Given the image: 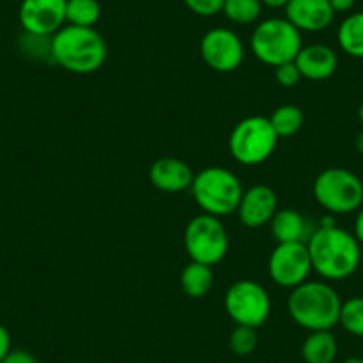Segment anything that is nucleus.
<instances>
[{"label":"nucleus","instance_id":"obj_7","mask_svg":"<svg viewBox=\"0 0 363 363\" xmlns=\"http://www.w3.org/2000/svg\"><path fill=\"white\" fill-rule=\"evenodd\" d=\"M278 135L269 118L250 116L233 127L228 148L233 159L244 166L265 162L277 150Z\"/></svg>","mask_w":363,"mask_h":363},{"label":"nucleus","instance_id":"obj_26","mask_svg":"<svg viewBox=\"0 0 363 363\" xmlns=\"http://www.w3.org/2000/svg\"><path fill=\"white\" fill-rule=\"evenodd\" d=\"M258 337L257 330L250 326H239L237 324L233 328L232 335H230V349L235 352L237 356H247L257 349Z\"/></svg>","mask_w":363,"mask_h":363},{"label":"nucleus","instance_id":"obj_10","mask_svg":"<svg viewBox=\"0 0 363 363\" xmlns=\"http://www.w3.org/2000/svg\"><path fill=\"white\" fill-rule=\"evenodd\" d=\"M269 277L278 287L296 289L308 280L312 269L306 242H281L269 257Z\"/></svg>","mask_w":363,"mask_h":363},{"label":"nucleus","instance_id":"obj_25","mask_svg":"<svg viewBox=\"0 0 363 363\" xmlns=\"http://www.w3.org/2000/svg\"><path fill=\"white\" fill-rule=\"evenodd\" d=\"M20 48L23 54L36 61H52V36H36V34L23 33L20 38Z\"/></svg>","mask_w":363,"mask_h":363},{"label":"nucleus","instance_id":"obj_32","mask_svg":"<svg viewBox=\"0 0 363 363\" xmlns=\"http://www.w3.org/2000/svg\"><path fill=\"white\" fill-rule=\"evenodd\" d=\"M356 212H358V214H356L354 219V232H352V235H354L356 240L363 246V205Z\"/></svg>","mask_w":363,"mask_h":363},{"label":"nucleus","instance_id":"obj_6","mask_svg":"<svg viewBox=\"0 0 363 363\" xmlns=\"http://www.w3.org/2000/svg\"><path fill=\"white\" fill-rule=\"evenodd\" d=\"M313 198L330 214H352L363 205V182L345 167H328L313 182Z\"/></svg>","mask_w":363,"mask_h":363},{"label":"nucleus","instance_id":"obj_11","mask_svg":"<svg viewBox=\"0 0 363 363\" xmlns=\"http://www.w3.org/2000/svg\"><path fill=\"white\" fill-rule=\"evenodd\" d=\"M200 54L208 68L219 73H230L242 65L244 45L233 30L216 27L201 38Z\"/></svg>","mask_w":363,"mask_h":363},{"label":"nucleus","instance_id":"obj_30","mask_svg":"<svg viewBox=\"0 0 363 363\" xmlns=\"http://www.w3.org/2000/svg\"><path fill=\"white\" fill-rule=\"evenodd\" d=\"M9 351H11V335L0 324V362L9 354Z\"/></svg>","mask_w":363,"mask_h":363},{"label":"nucleus","instance_id":"obj_33","mask_svg":"<svg viewBox=\"0 0 363 363\" xmlns=\"http://www.w3.org/2000/svg\"><path fill=\"white\" fill-rule=\"evenodd\" d=\"M262 6H267L271 9H285L291 0H260Z\"/></svg>","mask_w":363,"mask_h":363},{"label":"nucleus","instance_id":"obj_2","mask_svg":"<svg viewBox=\"0 0 363 363\" xmlns=\"http://www.w3.org/2000/svg\"><path fill=\"white\" fill-rule=\"evenodd\" d=\"M107 59V43L95 27L65 26L52 36V61L77 75L99 72Z\"/></svg>","mask_w":363,"mask_h":363},{"label":"nucleus","instance_id":"obj_27","mask_svg":"<svg viewBox=\"0 0 363 363\" xmlns=\"http://www.w3.org/2000/svg\"><path fill=\"white\" fill-rule=\"evenodd\" d=\"M274 79H277V82L280 84L281 87H294L298 86L299 80H301L303 77L301 73H299L296 62L291 61L274 68Z\"/></svg>","mask_w":363,"mask_h":363},{"label":"nucleus","instance_id":"obj_16","mask_svg":"<svg viewBox=\"0 0 363 363\" xmlns=\"http://www.w3.org/2000/svg\"><path fill=\"white\" fill-rule=\"evenodd\" d=\"M294 62L303 79L319 82V80H326L335 75L338 68V55L328 45L313 43L303 47Z\"/></svg>","mask_w":363,"mask_h":363},{"label":"nucleus","instance_id":"obj_24","mask_svg":"<svg viewBox=\"0 0 363 363\" xmlns=\"http://www.w3.org/2000/svg\"><path fill=\"white\" fill-rule=\"evenodd\" d=\"M338 324L347 331L349 335L363 338V298L356 296V298L342 301L340 319Z\"/></svg>","mask_w":363,"mask_h":363},{"label":"nucleus","instance_id":"obj_15","mask_svg":"<svg viewBox=\"0 0 363 363\" xmlns=\"http://www.w3.org/2000/svg\"><path fill=\"white\" fill-rule=\"evenodd\" d=\"M148 178L155 189L162 193H182L191 189L194 173L187 162L174 157H160L150 166Z\"/></svg>","mask_w":363,"mask_h":363},{"label":"nucleus","instance_id":"obj_9","mask_svg":"<svg viewBox=\"0 0 363 363\" xmlns=\"http://www.w3.org/2000/svg\"><path fill=\"white\" fill-rule=\"evenodd\" d=\"M225 308L233 323L257 330L271 315V298L258 281L239 280L226 291Z\"/></svg>","mask_w":363,"mask_h":363},{"label":"nucleus","instance_id":"obj_5","mask_svg":"<svg viewBox=\"0 0 363 363\" xmlns=\"http://www.w3.org/2000/svg\"><path fill=\"white\" fill-rule=\"evenodd\" d=\"M250 45L258 61L277 68L298 57L303 38L287 18H267L255 27Z\"/></svg>","mask_w":363,"mask_h":363},{"label":"nucleus","instance_id":"obj_13","mask_svg":"<svg viewBox=\"0 0 363 363\" xmlns=\"http://www.w3.org/2000/svg\"><path fill=\"white\" fill-rule=\"evenodd\" d=\"M237 212L246 228H264L278 212L277 193L264 184L250 187L244 191Z\"/></svg>","mask_w":363,"mask_h":363},{"label":"nucleus","instance_id":"obj_23","mask_svg":"<svg viewBox=\"0 0 363 363\" xmlns=\"http://www.w3.org/2000/svg\"><path fill=\"white\" fill-rule=\"evenodd\" d=\"M260 0H225L221 13L237 26H251L258 22L262 15Z\"/></svg>","mask_w":363,"mask_h":363},{"label":"nucleus","instance_id":"obj_4","mask_svg":"<svg viewBox=\"0 0 363 363\" xmlns=\"http://www.w3.org/2000/svg\"><path fill=\"white\" fill-rule=\"evenodd\" d=\"M191 193L203 214L223 218L237 212L244 189L232 171L221 166H211L194 174Z\"/></svg>","mask_w":363,"mask_h":363},{"label":"nucleus","instance_id":"obj_14","mask_svg":"<svg viewBox=\"0 0 363 363\" xmlns=\"http://www.w3.org/2000/svg\"><path fill=\"white\" fill-rule=\"evenodd\" d=\"M285 18L299 33H320L335 18L330 0H291L285 8Z\"/></svg>","mask_w":363,"mask_h":363},{"label":"nucleus","instance_id":"obj_35","mask_svg":"<svg viewBox=\"0 0 363 363\" xmlns=\"http://www.w3.org/2000/svg\"><path fill=\"white\" fill-rule=\"evenodd\" d=\"M344 363H363V358H359V356H351V358L345 359Z\"/></svg>","mask_w":363,"mask_h":363},{"label":"nucleus","instance_id":"obj_8","mask_svg":"<svg viewBox=\"0 0 363 363\" xmlns=\"http://www.w3.org/2000/svg\"><path fill=\"white\" fill-rule=\"evenodd\" d=\"M228 232L219 218L200 214L191 219L184 232V244L191 260L216 265L228 253Z\"/></svg>","mask_w":363,"mask_h":363},{"label":"nucleus","instance_id":"obj_31","mask_svg":"<svg viewBox=\"0 0 363 363\" xmlns=\"http://www.w3.org/2000/svg\"><path fill=\"white\" fill-rule=\"evenodd\" d=\"M354 4L356 0H330V6L335 11V15H337V13H349L354 8Z\"/></svg>","mask_w":363,"mask_h":363},{"label":"nucleus","instance_id":"obj_28","mask_svg":"<svg viewBox=\"0 0 363 363\" xmlns=\"http://www.w3.org/2000/svg\"><path fill=\"white\" fill-rule=\"evenodd\" d=\"M184 4L198 16H214L221 13L225 0H184Z\"/></svg>","mask_w":363,"mask_h":363},{"label":"nucleus","instance_id":"obj_3","mask_svg":"<svg viewBox=\"0 0 363 363\" xmlns=\"http://www.w3.org/2000/svg\"><path fill=\"white\" fill-rule=\"evenodd\" d=\"M289 313L306 331L333 330L340 319L342 299L326 281H308L292 289L287 301Z\"/></svg>","mask_w":363,"mask_h":363},{"label":"nucleus","instance_id":"obj_12","mask_svg":"<svg viewBox=\"0 0 363 363\" xmlns=\"http://www.w3.org/2000/svg\"><path fill=\"white\" fill-rule=\"evenodd\" d=\"M18 20L23 33L54 36L66 26V0H22Z\"/></svg>","mask_w":363,"mask_h":363},{"label":"nucleus","instance_id":"obj_18","mask_svg":"<svg viewBox=\"0 0 363 363\" xmlns=\"http://www.w3.org/2000/svg\"><path fill=\"white\" fill-rule=\"evenodd\" d=\"M338 354V344L331 330L310 331L301 347L305 363H333Z\"/></svg>","mask_w":363,"mask_h":363},{"label":"nucleus","instance_id":"obj_1","mask_svg":"<svg viewBox=\"0 0 363 363\" xmlns=\"http://www.w3.org/2000/svg\"><path fill=\"white\" fill-rule=\"evenodd\" d=\"M306 246L312 269L324 280H345L358 271L362 262V244L337 225L315 228Z\"/></svg>","mask_w":363,"mask_h":363},{"label":"nucleus","instance_id":"obj_34","mask_svg":"<svg viewBox=\"0 0 363 363\" xmlns=\"http://www.w3.org/2000/svg\"><path fill=\"white\" fill-rule=\"evenodd\" d=\"M354 146H356V152L359 153V155L363 157V130L359 132L358 135H356V141H354Z\"/></svg>","mask_w":363,"mask_h":363},{"label":"nucleus","instance_id":"obj_17","mask_svg":"<svg viewBox=\"0 0 363 363\" xmlns=\"http://www.w3.org/2000/svg\"><path fill=\"white\" fill-rule=\"evenodd\" d=\"M271 233L278 244L281 242H308L315 232L313 223L308 221L301 212L294 208H278L274 218L269 223Z\"/></svg>","mask_w":363,"mask_h":363},{"label":"nucleus","instance_id":"obj_36","mask_svg":"<svg viewBox=\"0 0 363 363\" xmlns=\"http://www.w3.org/2000/svg\"><path fill=\"white\" fill-rule=\"evenodd\" d=\"M358 118H359V121H362V125H363V102H362V106H359V109H358Z\"/></svg>","mask_w":363,"mask_h":363},{"label":"nucleus","instance_id":"obj_19","mask_svg":"<svg viewBox=\"0 0 363 363\" xmlns=\"http://www.w3.org/2000/svg\"><path fill=\"white\" fill-rule=\"evenodd\" d=\"M180 287L187 298H205L214 287V272L211 265L191 260V264H187L180 274Z\"/></svg>","mask_w":363,"mask_h":363},{"label":"nucleus","instance_id":"obj_20","mask_svg":"<svg viewBox=\"0 0 363 363\" xmlns=\"http://www.w3.org/2000/svg\"><path fill=\"white\" fill-rule=\"evenodd\" d=\"M342 52L354 59H363V11L351 13L342 20L337 30Z\"/></svg>","mask_w":363,"mask_h":363},{"label":"nucleus","instance_id":"obj_29","mask_svg":"<svg viewBox=\"0 0 363 363\" xmlns=\"http://www.w3.org/2000/svg\"><path fill=\"white\" fill-rule=\"evenodd\" d=\"M0 363H38V359L34 358L29 351H23V349H11L9 354Z\"/></svg>","mask_w":363,"mask_h":363},{"label":"nucleus","instance_id":"obj_21","mask_svg":"<svg viewBox=\"0 0 363 363\" xmlns=\"http://www.w3.org/2000/svg\"><path fill=\"white\" fill-rule=\"evenodd\" d=\"M102 16L99 0H66V26L95 27Z\"/></svg>","mask_w":363,"mask_h":363},{"label":"nucleus","instance_id":"obj_22","mask_svg":"<svg viewBox=\"0 0 363 363\" xmlns=\"http://www.w3.org/2000/svg\"><path fill=\"white\" fill-rule=\"evenodd\" d=\"M269 121L278 138H291L301 130L303 123H305V114L298 106H281L274 109Z\"/></svg>","mask_w":363,"mask_h":363}]
</instances>
